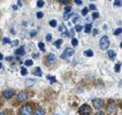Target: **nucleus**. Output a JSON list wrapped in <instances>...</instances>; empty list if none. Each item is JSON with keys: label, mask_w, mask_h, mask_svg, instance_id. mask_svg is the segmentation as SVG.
<instances>
[{"label": "nucleus", "mask_w": 122, "mask_h": 115, "mask_svg": "<svg viewBox=\"0 0 122 115\" xmlns=\"http://www.w3.org/2000/svg\"><path fill=\"white\" fill-rule=\"evenodd\" d=\"M87 11H89V8L85 7V8L81 10V14H82V15H86V14H87Z\"/></svg>", "instance_id": "nucleus-27"}, {"label": "nucleus", "mask_w": 122, "mask_h": 115, "mask_svg": "<svg viewBox=\"0 0 122 115\" xmlns=\"http://www.w3.org/2000/svg\"><path fill=\"white\" fill-rule=\"evenodd\" d=\"M71 44H72V45H73V47H76V45L78 44V40H77V38H72L71 40Z\"/></svg>", "instance_id": "nucleus-18"}, {"label": "nucleus", "mask_w": 122, "mask_h": 115, "mask_svg": "<svg viewBox=\"0 0 122 115\" xmlns=\"http://www.w3.org/2000/svg\"><path fill=\"white\" fill-rule=\"evenodd\" d=\"M61 44H62V40H57L56 41H55V45H56V48H60V45H61Z\"/></svg>", "instance_id": "nucleus-20"}, {"label": "nucleus", "mask_w": 122, "mask_h": 115, "mask_svg": "<svg viewBox=\"0 0 122 115\" xmlns=\"http://www.w3.org/2000/svg\"><path fill=\"white\" fill-rule=\"evenodd\" d=\"M91 113V107L86 104H83L79 108V114L81 115H89Z\"/></svg>", "instance_id": "nucleus-3"}, {"label": "nucleus", "mask_w": 122, "mask_h": 115, "mask_svg": "<svg viewBox=\"0 0 122 115\" xmlns=\"http://www.w3.org/2000/svg\"><path fill=\"white\" fill-rule=\"evenodd\" d=\"M17 4L20 6H21V1H17Z\"/></svg>", "instance_id": "nucleus-46"}, {"label": "nucleus", "mask_w": 122, "mask_h": 115, "mask_svg": "<svg viewBox=\"0 0 122 115\" xmlns=\"http://www.w3.org/2000/svg\"><path fill=\"white\" fill-rule=\"evenodd\" d=\"M36 33H37V31H36V30H34V31H32V32H30V36H34V35H35Z\"/></svg>", "instance_id": "nucleus-42"}, {"label": "nucleus", "mask_w": 122, "mask_h": 115, "mask_svg": "<svg viewBox=\"0 0 122 115\" xmlns=\"http://www.w3.org/2000/svg\"><path fill=\"white\" fill-rule=\"evenodd\" d=\"M115 108H116V104L114 102H110L109 103V105H108V111L110 113H112L114 110H115Z\"/></svg>", "instance_id": "nucleus-10"}, {"label": "nucleus", "mask_w": 122, "mask_h": 115, "mask_svg": "<svg viewBox=\"0 0 122 115\" xmlns=\"http://www.w3.org/2000/svg\"><path fill=\"white\" fill-rule=\"evenodd\" d=\"M35 83H36L35 80H30H30H26V81H25L26 86H33Z\"/></svg>", "instance_id": "nucleus-16"}, {"label": "nucleus", "mask_w": 122, "mask_h": 115, "mask_svg": "<svg viewBox=\"0 0 122 115\" xmlns=\"http://www.w3.org/2000/svg\"><path fill=\"white\" fill-rule=\"evenodd\" d=\"M25 66H32L33 65V61L32 60H28V61H25Z\"/></svg>", "instance_id": "nucleus-30"}, {"label": "nucleus", "mask_w": 122, "mask_h": 115, "mask_svg": "<svg viewBox=\"0 0 122 115\" xmlns=\"http://www.w3.org/2000/svg\"><path fill=\"white\" fill-rule=\"evenodd\" d=\"M43 16H44L43 12H38V13H37V17H38V18H42Z\"/></svg>", "instance_id": "nucleus-34"}, {"label": "nucleus", "mask_w": 122, "mask_h": 115, "mask_svg": "<svg viewBox=\"0 0 122 115\" xmlns=\"http://www.w3.org/2000/svg\"><path fill=\"white\" fill-rule=\"evenodd\" d=\"M78 19H79L78 16H75V17L73 18V22H77V21H78Z\"/></svg>", "instance_id": "nucleus-41"}, {"label": "nucleus", "mask_w": 122, "mask_h": 115, "mask_svg": "<svg viewBox=\"0 0 122 115\" xmlns=\"http://www.w3.org/2000/svg\"><path fill=\"white\" fill-rule=\"evenodd\" d=\"M70 10H71V7L70 6H66L65 8H64V12L68 13V12H70Z\"/></svg>", "instance_id": "nucleus-31"}, {"label": "nucleus", "mask_w": 122, "mask_h": 115, "mask_svg": "<svg viewBox=\"0 0 122 115\" xmlns=\"http://www.w3.org/2000/svg\"><path fill=\"white\" fill-rule=\"evenodd\" d=\"M20 115H32L33 114V109L30 105H25L21 107L20 109Z\"/></svg>", "instance_id": "nucleus-2"}, {"label": "nucleus", "mask_w": 122, "mask_h": 115, "mask_svg": "<svg viewBox=\"0 0 122 115\" xmlns=\"http://www.w3.org/2000/svg\"><path fill=\"white\" fill-rule=\"evenodd\" d=\"M96 115H105V114L103 113V112H98V113H97Z\"/></svg>", "instance_id": "nucleus-43"}, {"label": "nucleus", "mask_w": 122, "mask_h": 115, "mask_svg": "<svg viewBox=\"0 0 122 115\" xmlns=\"http://www.w3.org/2000/svg\"><path fill=\"white\" fill-rule=\"evenodd\" d=\"M35 115H45V111L43 108H38L35 112Z\"/></svg>", "instance_id": "nucleus-11"}, {"label": "nucleus", "mask_w": 122, "mask_h": 115, "mask_svg": "<svg viewBox=\"0 0 122 115\" xmlns=\"http://www.w3.org/2000/svg\"><path fill=\"white\" fill-rule=\"evenodd\" d=\"M13 96V91L12 90H7L4 92V98L5 99H10Z\"/></svg>", "instance_id": "nucleus-8"}, {"label": "nucleus", "mask_w": 122, "mask_h": 115, "mask_svg": "<svg viewBox=\"0 0 122 115\" xmlns=\"http://www.w3.org/2000/svg\"><path fill=\"white\" fill-rule=\"evenodd\" d=\"M47 78H48L49 80H50V81H51V83H52V84L54 83V82H56V79L54 78V77H52V76H48Z\"/></svg>", "instance_id": "nucleus-29"}, {"label": "nucleus", "mask_w": 122, "mask_h": 115, "mask_svg": "<svg viewBox=\"0 0 122 115\" xmlns=\"http://www.w3.org/2000/svg\"><path fill=\"white\" fill-rule=\"evenodd\" d=\"M12 45H17L18 44V40H14V41H12V43H10Z\"/></svg>", "instance_id": "nucleus-39"}, {"label": "nucleus", "mask_w": 122, "mask_h": 115, "mask_svg": "<svg viewBox=\"0 0 122 115\" xmlns=\"http://www.w3.org/2000/svg\"><path fill=\"white\" fill-rule=\"evenodd\" d=\"M44 1H42V0H39V1H37V5L38 7H43L44 6Z\"/></svg>", "instance_id": "nucleus-23"}, {"label": "nucleus", "mask_w": 122, "mask_h": 115, "mask_svg": "<svg viewBox=\"0 0 122 115\" xmlns=\"http://www.w3.org/2000/svg\"><path fill=\"white\" fill-rule=\"evenodd\" d=\"M99 16H100V14H99L98 12H94V13H93V18H94V19H96V18H98Z\"/></svg>", "instance_id": "nucleus-33"}, {"label": "nucleus", "mask_w": 122, "mask_h": 115, "mask_svg": "<svg viewBox=\"0 0 122 115\" xmlns=\"http://www.w3.org/2000/svg\"><path fill=\"white\" fill-rule=\"evenodd\" d=\"M97 33H98V30L95 29V30H94V34H97Z\"/></svg>", "instance_id": "nucleus-45"}, {"label": "nucleus", "mask_w": 122, "mask_h": 115, "mask_svg": "<svg viewBox=\"0 0 122 115\" xmlns=\"http://www.w3.org/2000/svg\"><path fill=\"white\" fill-rule=\"evenodd\" d=\"M59 30L63 32V35H64V36H68V32L66 31L65 26H64V25H61V26H60V28H59Z\"/></svg>", "instance_id": "nucleus-12"}, {"label": "nucleus", "mask_w": 122, "mask_h": 115, "mask_svg": "<svg viewBox=\"0 0 122 115\" xmlns=\"http://www.w3.org/2000/svg\"><path fill=\"white\" fill-rule=\"evenodd\" d=\"M72 14H73V13H72L71 11H70V12H68V13H64V16H63V17H64V19H65V20H67V19L69 18Z\"/></svg>", "instance_id": "nucleus-19"}, {"label": "nucleus", "mask_w": 122, "mask_h": 115, "mask_svg": "<svg viewBox=\"0 0 122 115\" xmlns=\"http://www.w3.org/2000/svg\"><path fill=\"white\" fill-rule=\"evenodd\" d=\"M85 56H86V57H93V55H94V53H93V51L92 49H86V51H85Z\"/></svg>", "instance_id": "nucleus-15"}, {"label": "nucleus", "mask_w": 122, "mask_h": 115, "mask_svg": "<svg viewBox=\"0 0 122 115\" xmlns=\"http://www.w3.org/2000/svg\"><path fill=\"white\" fill-rule=\"evenodd\" d=\"M93 104H94V107L96 109H101L102 106H103V101L101 100V99H94L93 100Z\"/></svg>", "instance_id": "nucleus-5"}, {"label": "nucleus", "mask_w": 122, "mask_h": 115, "mask_svg": "<svg viewBox=\"0 0 122 115\" xmlns=\"http://www.w3.org/2000/svg\"><path fill=\"white\" fill-rule=\"evenodd\" d=\"M46 38H47V40H48V41H49V40H52L51 34H47V37H46Z\"/></svg>", "instance_id": "nucleus-40"}, {"label": "nucleus", "mask_w": 122, "mask_h": 115, "mask_svg": "<svg viewBox=\"0 0 122 115\" xmlns=\"http://www.w3.org/2000/svg\"><path fill=\"white\" fill-rule=\"evenodd\" d=\"M25 49H24V47H20V48H18L16 51H15V55L16 56H24L25 55Z\"/></svg>", "instance_id": "nucleus-9"}, {"label": "nucleus", "mask_w": 122, "mask_h": 115, "mask_svg": "<svg viewBox=\"0 0 122 115\" xmlns=\"http://www.w3.org/2000/svg\"><path fill=\"white\" fill-rule=\"evenodd\" d=\"M75 3H76V4H78V5H81V4H82V1H81V0H75V1H74Z\"/></svg>", "instance_id": "nucleus-37"}, {"label": "nucleus", "mask_w": 122, "mask_h": 115, "mask_svg": "<svg viewBox=\"0 0 122 115\" xmlns=\"http://www.w3.org/2000/svg\"><path fill=\"white\" fill-rule=\"evenodd\" d=\"M108 56H109V58H110V59H112V60H113L114 58L116 57V53L111 49V51H109V52H108Z\"/></svg>", "instance_id": "nucleus-14"}, {"label": "nucleus", "mask_w": 122, "mask_h": 115, "mask_svg": "<svg viewBox=\"0 0 122 115\" xmlns=\"http://www.w3.org/2000/svg\"><path fill=\"white\" fill-rule=\"evenodd\" d=\"M121 31H122V29H121V27H118L115 31H114V35H119V34L121 33Z\"/></svg>", "instance_id": "nucleus-21"}, {"label": "nucleus", "mask_w": 122, "mask_h": 115, "mask_svg": "<svg viewBox=\"0 0 122 115\" xmlns=\"http://www.w3.org/2000/svg\"><path fill=\"white\" fill-rule=\"evenodd\" d=\"M56 62V57L55 55H53V53H50V55L47 56V63L49 65H52Z\"/></svg>", "instance_id": "nucleus-6"}, {"label": "nucleus", "mask_w": 122, "mask_h": 115, "mask_svg": "<svg viewBox=\"0 0 122 115\" xmlns=\"http://www.w3.org/2000/svg\"><path fill=\"white\" fill-rule=\"evenodd\" d=\"M120 67H121L120 63H119V64H117L116 66H115V71H116V72H119V71H120Z\"/></svg>", "instance_id": "nucleus-32"}, {"label": "nucleus", "mask_w": 122, "mask_h": 115, "mask_svg": "<svg viewBox=\"0 0 122 115\" xmlns=\"http://www.w3.org/2000/svg\"><path fill=\"white\" fill-rule=\"evenodd\" d=\"M39 49H41V51H45V44L43 43H39Z\"/></svg>", "instance_id": "nucleus-25"}, {"label": "nucleus", "mask_w": 122, "mask_h": 115, "mask_svg": "<svg viewBox=\"0 0 122 115\" xmlns=\"http://www.w3.org/2000/svg\"><path fill=\"white\" fill-rule=\"evenodd\" d=\"M60 3H62V4H68V3H69V1H68V0H60Z\"/></svg>", "instance_id": "nucleus-35"}, {"label": "nucleus", "mask_w": 122, "mask_h": 115, "mask_svg": "<svg viewBox=\"0 0 122 115\" xmlns=\"http://www.w3.org/2000/svg\"><path fill=\"white\" fill-rule=\"evenodd\" d=\"M91 30H92V24H86V26H85V31L86 32V33H89V32H91Z\"/></svg>", "instance_id": "nucleus-17"}, {"label": "nucleus", "mask_w": 122, "mask_h": 115, "mask_svg": "<svg viewBox=\"0 0 122 115\" xmlns=\"http://www.w3.org/2000/svg\"><path fill=\"white\" fill-rule=\"evenodd\" d=\"M74 29L76 30V31H81V30L82 29V26H81V25H79V24H76V25H75V27H74Z\"/></svg>", "instance_id": "nucleus-24"}, {"label": "nucleus", "mask_w": 122, "mask_h": 115, "mask_svg": "<svg viewBox=\"0 0 122 115\" xmlns=\"http://www.w3.org/2000/svg\"><path fill=\"white\" fill-rule=\"evenodd\" d=\"M50 25L52 26V27H55V26L57 25V22H56L55 19H53V20H51V21H50Z\"/></svg>", "instance_id": "nucleus-26"}, {"label": "nucleus", "mask_w": 122, "mask_h": 115, "mask_svg": "<svg viewBox=\"0 0 122 115\" xmlns=\"http://www.w3.org/2000/svg\"><path fill=\"white\" fill-rule=\"evenodd\" d=\"M26 98H28V94H26L25 92H20V93H18V95H17L18 101H25Z\"/></svg>", "instance_id": "nucleus-7"}, {"label": "nucleus", "mask_w": 122, "mask_h": 115, "mask_svg": "<svg viewBox=\"0 0 122 115\" xmlns=\"http://www.w3.org/2000/svg\"><path fill=\"white\" fill-rule=\"evenodd\" d=\"M73 53H74V51L72 49H65V51H64L63 53L61 55V59L65 60V59H67V58L71 57Z\"/></svg>", "instance_id": "nucleus-4"}, {"label": "nucleus", "mask_w": 122, "mask_h": 115, "mask_svg": "<svg viewBox=\"0 0 122 115\" xmlns=\"http://www.w3.org/2000/svg\"><path fill=\"white\" fill-rule=\"evenodd\" d=\"M20 72H21V75H22V76H25V75L28 74V71H26V69H25V68H24V67H22V68L20 69Z\"/></svg>", "instance_id": "nucleus-22"}, {"label": "nucleus", "mask_w": 122, "mask_h": 115, "mask_svg": "<svg viewBox=\"0 0 122 115\" xmlns=\"http://www.w3.org/2000/svg\"><path fill=\"white\" fill-rule=\"evenodd\" d=\"M114 5L115 6H121V1L119 0V1H115L114 2Z\"/></svg>", "instance_id": "nucleus-36"}, {"label": "nucleus", "mask_w": 122, "mask_h": 115, "mask_svg": "<svg viewBox=\"0 0 122 115\" xmlns=\"http://www.w3.org/2000/svg\"><path fill=\"white\" fill-rule=\"evenodd\" d=\"M1 67H2V64H1V63H0V69H1Z\"/></svg>", "instance_id": "nucleus-48"}, {"label": "nucleus", "mask_w": 122, "mask_h": 115, "mask_svg": "<svg viewBox=\"0 0 122 115\" xmlns=\"http://www.w3.org/2000/svg\"><path fill=\"white\" fill-rule=\"evenodd\" d=\"M34 74H35L36 76H38V77H41V76H42V71H41V68L37 67V68H36V70H35V72H34Z\"/></svg>", "instance_id": "nucleus-13"}, {"label": "nucleus", "mask_w": 122, "mask_h": 115, "mask_svg": "<svg viewBox=\"0 0 122 115\" xmlns=\"http://www.w3.org/2000/svg\"><path fill=\"white\" fill-rule=\"evenodd\" d=\"M2 41H3V44H10V43H11L10 40H9V38H7V37H4V38H3Z\"/></svg>", "instance_id": "nucleus-28"}, {"label": "nucleus", "mask_w": 122, "mask_h": 115, "mask_svg": "<svg viewBox=\"0 0 122 115\" xmlns=\"http://www.w3.org/2000/svg\"><path fill=\"white\" fill-rule=\"evenodd\" d=\"M0 115H5L4 113H0Z\"/></svg>", "instance_id": "nucleus-49"}, {"label": "nucleus", "mask_w": 122, "mask_h": 115, "mask_svg": "<svg viewBox=\"0 0 122 115\" xmlns=\"http://www.w3.org/2000/svg\"><path fill=\"white\" fill-rule=\"evenodd\" d=\"M6 60H7V61H10V60H11V58H10V57H7V58H6Z\"/></svg>", "instance_id": "nucleus-47"}, {"label": "nucleus", "mask_w": 122, "mask_h": 115, "mask_svg": "<svg viewBox=\"0 0 122 115\" xmlns=\"http://www.w3.org/2000/svg\"><path fill=\"white\" fill-rule=\"evenodd\" d=\"M110 44V41H109V38L107 35H104L102 36V38L100 40V48L103 49V51H105V49H108Z\"/></svg>", "instance_id": "nucleus-1"}, {"label": "nucleus", "mask_w": 122, "mask_h": 115, "mask_svg": "<svg viewBox=\"0 0 122 115\" xmlns=\"http://www.w3.org/2000/svg\"><path fill=\"white\" fill-rule=\"evenodd\" d=\"M90 9H92V10H96V6H95L94 4H91V5H90Z\"/></svg>", "instance_id": "nucleus-38"}, {"label": "nucleus", "mask_w": 122, "mask_h": 115, "mask_svg": "<svg viewBox=\"0 0 122 115\" xmlns=\"http://www.w3.org/2000/svg\"><path fill=\"white\" fill-rule=\"evenodd\" d=\"M3 60V56H2V53H0V61Z\"/></svg>", "instance_id": "nucleus-44"}]
</instances>
